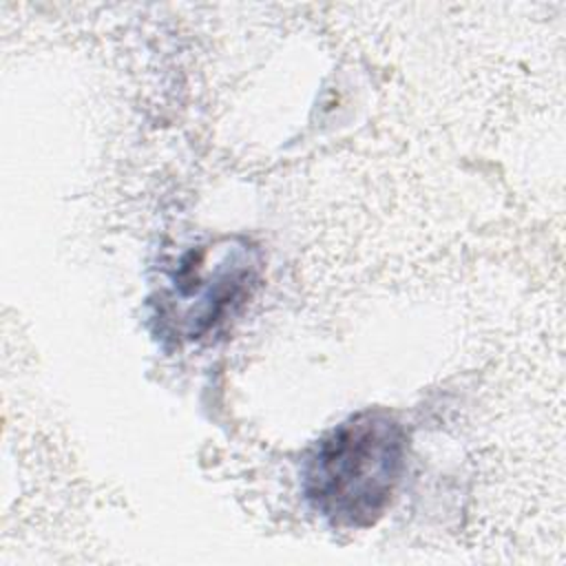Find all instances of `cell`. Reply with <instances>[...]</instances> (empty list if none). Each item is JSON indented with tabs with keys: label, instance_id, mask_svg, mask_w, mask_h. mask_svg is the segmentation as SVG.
Here are the masks:
<instances>
[{
	"label": "cell",
	"instance_id": "6da1fadb",
	"mask_svg": "<svg viewBox=\"0 0 566 566\" xmlns=\"http://www.w3.org/2000/svg\"><path fill=\"white\" fill-rule=\"evenodd\" d=\"M407 436L385 411H363L312 451L303 489L312 509L340 528H367L389 509L405 471Z\"/></svg>",
	"mask_w": 566,
	"mask_h": 566
}]
</instances>
